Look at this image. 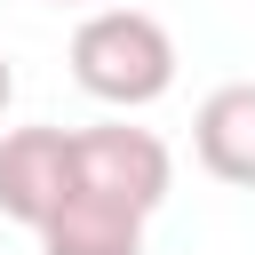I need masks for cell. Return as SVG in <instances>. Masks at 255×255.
<instances>
[{
	"label": "cell",
	"instance_id": "4",
	"mask_svg": "<svg viewBox=\"0 0 255 255\" xmlns=\"http://www.w3.org/2000/svg\"><path fill=\"white\" fill-rule=\"evenodd\" d=\"M191 151L215 183H239L255 191V80H223L199 96L191 112Z\"/></svg>",
	"mask_w": 255,
	"mask_h": 255
},
{
	"label": "cell",
	"instance_id": "2",
	"mask_svg": "<svg viewBox=\"0 0 255 255\" xmlns=\"http://www.w3.org/2000/svg\"><path fill=\"white\" fill-rule=\"evenodd\" d=\"M80 183V128H8L0 135V215L48 231Z\"/></svg>",
	"mask_w": 255,
	"mask_h": 255
},
{
	"label": "cell",
	"instance_id": "3",
	"mask_svg": "<svg viewBox=\"0 0 255 255\" xmlns=\"http://www.w3.org/2000/svg\"><path fill=\"white\" fill-rule=\"evenodd\" d=\"M80 191H104V199L151 215V207L175 191V151H167L151 128L96 120V128H80Z\"/></svg>",
	"mask_w": 255,
	"mask_h": 255
},
{
	"label": "cell",
	"instance_id": "7",
	"mask_svg": "<svg viewBox=\"0 0 255 255\" xmlns=\"http://www.w3.org/2000/svg\"><path fill=\"white\" fill-rule=\"evenodd\" d=\"M56 8H80V0H56Z\"/></svg>",
	"mask_w": 255,
	"mask_h": 255
},
{
	"label": "cell",
	"instance_id": "1",
	"mask_svg": "<svg viewBox=\"0 0 255 255\" xmlns=\"http://www.w3.org/2000/svg\"><path fill=\"white\" fill-rule=\"evenodd\" d=\"M72 80L104 104V112H151L175 88V40L151 8H96L72 32Z\"/></svg>",
	"mask_w": 255,
	"mask_h": 255
},
{
	"label": "cell",
	"instance_id": "5",
	"mask_svg": "<svg viewBox=\"0 0 255 255\" xmlns=\"http://www.w3.org/2000/svg\"><path fill=\"white\" fill-rule=\"evenodd\" d=\"M143 223H151V215H135V207H120V199L72 183L64 215L40 231V255H143Z\"/></svg>",
	"mask_w": 255,
	"mask_h": 255
},
{
	"label": "cell",
	"instance_id": "6",
	"mask_svg": "<svg viewBox=\"0 0 255 255\" xmlns=\"http://www.w3.org/2000/svg\"><path fill=\"white\" fill-rule=\"evenodd\" d=\"M16 104V64H8V48H0V112Z\"/></svg>",
	"mask_w": 255,
	"mask_h": 255
}]
</instances>
